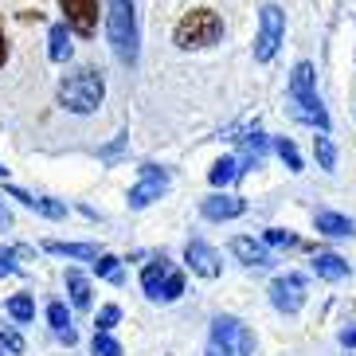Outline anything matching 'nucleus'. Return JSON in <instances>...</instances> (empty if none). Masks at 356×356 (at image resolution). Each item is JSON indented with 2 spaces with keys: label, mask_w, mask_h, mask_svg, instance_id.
<instances>
[{
  "label": "nucleus",
  "mask_w": 356,
  "mask_h": 356,
  "mask_svg": "<svg viewBox=\"0 0 356 356\" xmlns=\"http://www.w3.org/2000/svg\"><path fill=\"white\" fill-rule=\"evenodd\" d=\"M43 251L47 254H59V259H79V262H98L102 251H98L95 243H63V239H47L43 243Z\"/></svg>",
  "instance_id": "2eb2a0df"
},
{
  "label": "nucleus",
  "mask_w": 356,
  "mask_h": 356,
  "mask_svg": "<svg viewBox=\"0 0 356 356\" xmlns=\"http://www.w3.org/2000/svg\"><path fill=\"white\" fill-rule=\"evenodd\" d=\"M305 298H309V286H305V278L302 274H278L270 282V305L278 309V314H286V317H293L298 309L305 305Z\"/></svg>",
  "instance_id": "6e6552de"
},
{
  "label": "nucleus",
  "mask_w": 356,
  "mask_h": 356,
  "mask_svg": "<svg viewBox=\"0 0 356 356\" xmlns=\"http://www.w3.org/2000/svg\"><path fill=\"white\" fill-rule=\"evenodd\" d=\"M20 353H24L20 333H0V356H20Z\"/></svg>",
  "instance_id": "7c9ffc66"
},
{
  "label": "nucleus",
  "mask_w": 356,
  "mask_h": 356,
  "mask_svg": "<svg viewBox=\"0 0 356 356\" xmlns=\"http://www.w3.org/2000/svg\"><path fill=\"white\" fill-rule=\"evenodd\" d=\"M274 153L282 157V165L290 168V172H302V153H298V145H293L290 137H274Z\"/></svg>",
  "instance_id": "b1692460"
},
{
  "label": "nucleus",
  "mask_w": 356,
  "mask_h": 356,
  "mask_svg": "<svg viewBox=\"0 0 356 356\" xmlns=\"http://www.w3.org/2000/svg\"><path fill=\"white\" fill-rule=\"evenodd\" d=\"M8 317H12V321H20V325L32 321V317H35L32 293H16V298H8Z\"/></svg>",
  "instance_id": "393cba45"
},
{
  "label": "nucleus",
  "mask_w": 356,
  "mask_h": 356,
  "mask_svg": "<svg viewBox=\"0 0 356 356\" xmlns=\"http://www.w3.org/2000/svg\"><path fill=\"white\" fill-rule=\"evenodd\" d=\"M223 40V16L216 8H192L180 16L172 43L180 51H204V47H216Z\"/></svg>",
  "instance_id": "7ed1b4c3"
},
{
  "label": "nucleus",
  "mask_w": 356,
  "mask_h": 356,
  "mask_svg": "<svg viewBox=\"0 0 356 356\" xmlns=\"http://www.w3.org/2000/svg\"><path fill=\"white\" fill-rule=\"evenodd\" d=\"M262 243H266V247H298V235H293V231H282V227H270L266 231V235H262Z\"/></svg>",
  "instance_id": "c756f323"
},
{
  "label": "nucleus",
  "mask_w": 356,
  "mask_h": 356,
  "mask_svg": "<svg viewBox=\"0 0 356 356\" xmlns=\"http://www.w3.org/2000/svg\"><path fill=\"white\" fill-rule=\"evenodd\" d=\"M314 223H317V231H321V235H329V239H345V235H356V223L348 220V216H341V211H329V208L314 211Z\"/></svg>",
  "instance_id": "f3484780"
},
{
  "label": "nucleus",
  "mask_w": 356,
  "mask_h": 356,
  "mask_svg": "<svg viewBox=\"0 0 356 356\" xmlns=\"http://www.w3.org/2000/svg\"><path fill=\"white\" fill-rule=\"evenodd\" d=\"M286 35V12L278 4H262L259 8V32H254V63H270Z\"/></svg>",
  "instance_id": "423d86ee"
},
{
  "label": "nucleus",
  "mask_w": 356,
  "mask_h": 356,
  "mask_svg": "<svg viewBox=\"0 0 356 356\" xmlns=\"http://www.w3.org/2000/svg\"><path fill=\"white\" fill-rule=\"evenodd\" d=\"M290 118L302 122V126L317 129V134H329V110H325L321 98H290Z\"/></svg>",
  "instance_id": "f8f14e48"
},
{
  "label": "nucleus",
  "mask_w": 356,
  "mask_h": 356,
  "mask_svg": "<svg viewBox=\"0 0 356 356\" xmlns=\"http://www.w3.org/2000/svg\"><path fill=\"white\" fill-rule=\"evenodd\" d=\"M168 168H161V165H141L137 168V184L129 188V196H126V204H129V211H145L149 204H157L161 196L168 192Z\"/></svg>",
  "instance_id": "0eeeda50"
},
{
  "label": "nucleus",
  "mask_w": 356,
  "mask_h": 356,
  "mask_svg": "<svg viewBox=\"0 0 356 356\" xmlns=\"http://www.w3.org/2000/svg\"><path fill=\"white\" fill-rule=\"evenodd\" d=\"M4 227H12V211L4 208V192H0V231Z\"/></svg>",
  "instance_id": "72a5a7b5"
},
{
  "label": "nucleus",
  "mask_w": 356,
  "mask_h": 356,
  "mask_svg": "<svg viewBox=\"0 0 356 356\" xmlns=\"http://www.w3.org/2000/svg\"><path fill=\"white\" fill-rule=\"evenodd\" d=\"M90 266H95L98 278H106V282H114V286H122V278H126V274H122V259H114V254H102V259L90 262Z\"/></svg>",
  "instance_id": "a878e982"
},
{
  "label": "nucleus",
  "mask_w": 356,
  "mask_h": 356,
  "mask_svg": "<svg viewBox=\"0 0 356 356\" xmlns=\"http://www.w3.org/2000/svg\"><path fill=\"white\" fill-rule=\"evenodd\" d=\"M122 321V305H102V309H98V321H95V333H110V329H114V325Z\"/></svg>",
  "instance_id": "cd10ccee"
},
{
  "label": "nucleus",
  "mask_w": 356,
  "mask_h": 356,
  "mask_svg": "<svg viewBox=\"0 0 356 356\" xmlns=\"http://www.w3.org/2000/svg\"><path fill=\"white\" fill-rule=\"evenodd\" d=\"M341 345H345V348H356V329H345V333H341Z\"/></svg>",
  "instance_id": "f704fd0d"
},
{
  "label": "nucleus",
  "mask_w": 356,
  "mask_h": 356,
  "mask_svg": "<svg viewBox=\"0 0 356 356\" xmlns=\"http://www.w3.org/2000/svg\"><path fill=\"white\" fill-rule=\"evenodd\" d=\"M106 40L114 47L118 63L134 67L141 55V28H137L134 0H106Z\"/></svg>",
  "instance_id": "f03ea898"
},
{
  "label": "nucleus",
  "mask_w": 356,
  "mask_h": 356,
  "mask_svg": "<svg viewBox=\"0 0 356 356\" xmlns=\"http://www.w3.org/2000/svg\"><path fill=\"white\" fill-rule=\"evenodd\" d=\"M4 177H8V168H4V165H0V180H4Z\"/></svg>",
  "instance_id": "e433bc0d"
},
{
  "label": "nucleus",
  "mask_w": 356,
  "mask_h": 356,
  "mask_svg": "<svg viewBox=\"0 0 356 356\" xmlns=\"http://www.w3.org/2000/svg\"><path fill=\"white\" fill-rule=\"evenodd\" d=\"M67 293H71V305L74 309H86L90 305V282H86V274L83 270H67Z\"/></svg>",
  "instance_id": "4be33fe9"
},
{
  "label": "nucleus",
  "mask_w": 356,
  "mask_h": 356,
  "mask_svg": "<svg viewBox=\"0 0 356 356\" xmlns=\"http://www.w3.org/2000/svg\"><path fill=\"white\" fill-rule=\"evenodd\" d=\"M16 254H20V251H12V247L0 243V278H8V274L20 270V266H16Z\"/></svg>",
  "instance_id": "2f4dec72"
},
{
  "label": "nucleus",
  "mask_w": 356,
  "mask_h": 356,
  "mask_svg": "<svg viewBox=\"0 0 356 356\" xmlns=\"http://www.w3.org/2000/svg\"><path fill=\"white\" fill-rule=\"evenodd\" d=\"M74 51L71 43V24H51V32H47V55H51V63H67Z\"/></svg>",
  "instance_id": "6ab92c4d"
},
{
  "label": "nucleus",
  "mask_w": 356,
  "mask_h": 356,
  "mask_svg": "<svg viewBox=\"0 0 356 356\" xmlns=\"http://www.w3.org/2000/svg\"><path fill=\"white\" fill-rule=\"evenodd\" d=\"M59 106H63L67 114H98V106H102L106 98V79L102 71H95V67H74V71H67L63 79H59Z\"/></svg>",
  "instance_id": "f257e3e1"
},
{
  "label": "nucleus",
  "mask_w": 356,
  "mask_h": 356,
  "mask_svg": "<svg viewBox=\"0 0 356 356\" xmlns=\"http://www.w3.org/2000/svg\"><path fill=\"white\" fill-rule=\"evenodd\" d=\"M141 290H145L149 302H180L184 298V270L180 266H172V262L161 254V259L145 262V270H141Z\"/></svg>",
  "instance_id": "39448f33"
},
{
  "label": "nucleus",
  "mask_w": 356,
  "mask_h": 356,
  "mask_svg": "<svg viewBox=\"0 0 356 356\" xmlns=\"http://www.w3.org/2000/svg\"><path fill=\"white\" fill-rule=\"evenodd\" d=\"M90 353H95V356H122V345H118L110 333H95V341H90Z\"/></svg>",
  "instance_id": "c85d7f7f"
},
{
  "label": "nucleus",
  "mask_w": 356,
  "mask_h": 356,
  "mask_svg": "<svg viewBox=\"0 0 356 356\" xmlns=\"http://www.w3.org/2000/svg\"><path fill=\"white\" fill-rule=\"evenodd\" d=\"M0 192H4L8 200H20L24 208L40 211V216H47V220H67V204H63V200H51V196H32V192L16 188V184H4Z\"/></svg>",
  "instance_id": "ddd939ff"
},
{
  "label": "nucleus",
  "mask_w": 356,
  "mask_h": 356,
  "mask_svg": "<svg viewBox=\"0 0 356 356\" xmlns=\"http://www.w3.org/2000/svg\"><path fill=\"white\" fill-rule=\"evenodd\" d=\"M235 141H239V165H243V177H247V168H259L262 161H266V153H270V145H274V137L259 134V129H251V134L235 137Z\"/></svg>",
  "instance_id": "4468645a"
},
{
  "label": "nucleus",
  "mask_w": 356,
  "mask_h": 356,
  "mask_svg": "<svg viewBox=\"0 0 356 356\" xmlns=\"http://www.w3.org/2000/svg\"><path fill=\"white\" fill-rule=\"evenodd\" d=\"M231 254H235V259H239L243 266H270V251H266V243L247 239V235L231 239Z\"/></svg>",
  "instance_id": "dca6fc26"
},
{
  "label": "nucleus",
  "mask_w": 356,
  "mask_h": 356,
  "mask_svg": "<svg viewBox=\"0 0 356 356\" xmlns=\"http://www.w3.org/2000/svg\"><path fill=\"white\" fill-rule=\"evenodd\" d=\"M247 211V200L235 196V192H211V196L200 200V216L211 223H227V220H239Z\"/></svg>",
  "instance_id": "9d476101"
},
{
  "label": "nucleus",
  "mask_w": 356,
  "mask_h": 356,
  "mask_svg": "<svg viewBox=\"0 0 356 356\" xmlns=\"http://www.w3.org/2000/svg\"><path fill=\"white\" fill-rule=\"evenodd\" d=\"M126 145H129V134H118L114 141H110V145H106L102 153H98V157H102V161H114V157H118V153H122Z\"/></svg>",
  "instance_id": "473e14b6"
},
{
  "label": "nucleus",
  "mask_w": 356,
  "mask_h": 356,
  "mask_svg": "<svg viewBox=\"0 0 356 356\" xmlns=\"http://www.w3.org/2000/svg\"><path fill=\"white\" fill-rule=\"evenodd\" d=\"M4 59H8V40H4V32H0V67H4Z\"/></svg>",
  "instance_id": "c9c22d12"
},
{
  "label": "nucleus",
  "mask_w": 356,
  "mask_h": 356,
  "mask_svg": "<svg viewBox=\"0 0 356 356\" xmlns=\"http://www.w3.org/2000/svg\"><path fill=\"white\" fill-rule=\"evenodd\" d=\"M184 266H188L196 278H208V282L223 274L220 251H216V247H208L204 239H188V247H184Z\"/></svg>",
  "instance_id": "1a4fd4ad"
},
{
  "label": "nucleus",
  "mask_w": 356,
  "mask_h": 356,
  "mask_svg": "<svg viewBox=\"0 0 356 356\" xmlns=\"http://www.w3.org/2000/svg\"><path fill=\"white\" fill-rule=\"evenodd\" d=\"M251 353H254L251 325H243L239 317H231V314H220L211 321V337H208L204 356H251Z\"/></svg>",
  "instance_id": "20e7f679"
},
{
  "label": "nucleus",
  "mask_w": 356,
  "mask_h": 356,
  "mask_svg": "<svg viewBox=\"0 0 356 356\" xmlns=\"http://www.w3.org/2000/svg\"><path fill=\"white\" fill-rule=\"evenodd\" d=\"M317 74H314V63H298L290 74V98H314L317 95Z\"/></svg>",
  "instance_id": "412c9836"
},
{
  "label": "nucleus",
  "mask_w": 356,
  "mask_h": 356,
  "mask_svg": "<svg viewBox=\"0 0 356 356\" xmlns=\"http://www.w3.org/2000/svg\"><path fill=\"white\" fill-rule=\"evenodd\" d=\"M309 266H314V274L321 278V282H341V278H348V262L341 259V254H333V251H317Z\"/></svg>",
  "instance_id": "a211bd4d"
},
{
  "label": "nucleus",
  "mask_w": 356,
  "mask_h": 356,
  "mask_svg": "<svg viewBox=\"0 0 356 356\" xmlns=\"http://www.w3.org/2000/svg\"><path fill=\"white\" fill-rule=\"evenodd\" d=\"M63 20L71 24L74 35H95L98 32V0H59Z\"/></svg>",
  "instance_id": "9b49d317"
},
{
  "label": "nucleus",
  "mask_w": 356,
  "mask_h": 356,
  "mask_svg": "<svg viewBox=\"0 0 356 356\" xmlns=\"http://www.w3.org/2000/svg\"><path fill=\"white\" fill-rule=\"evenodd\" d=\"M314 157H317V168H325V172H337V145L329 134H317L314 137Z\"/></svg>",
  "instance_id": "5701e85b"
},
{
  "label": "nucleus",
  "mask_w": 356,
  "mask_h": 356,
  "mask_svg": "<svg viewBox=\"0 0 356 356\" xmlns=\"http://www.w3.org/2000/svg\"><path fill=\"white\" fill-rule=\"evenodd\" d=\"M47 321H51L55 337L71 333V314H67V305H63V302H51V305H47Z\"/></svg>",
  "instance_id": "bb28decb"
},
{
  "label": "nucleus",
  "mask_w": 356,
  "mask_h": 356,
  "mask_svg": "<svg viewBox=\"0 0 356 356\" xmlns=\"http://www.w3.org/2000/svg\"><path fill=\"white\" fill-rule=\"evenodd\" d=\"M239 177H243V165H239V157H223V161H216V165L208 168V180H211V188H227V184H235Z\"/></svg>",
  "instance_id": "aec40b11"
}]
</instances>
